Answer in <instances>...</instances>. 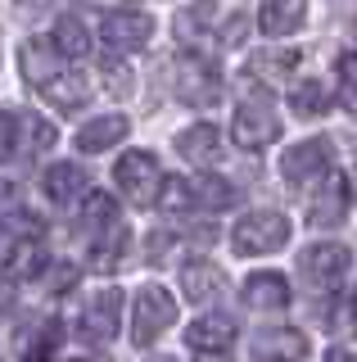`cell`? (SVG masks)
<instances>
[{"label":"cell","instance_id":"1","mask_svg":"<svg viewBox=\"0 0 357 362\" xmlns=\"http://www.w3.org/2000/svg\"><path fill=\"white\" fill-rule=\"evenodd\" d=\"M289 245V222L285 213L276 209H253L244 213L236 222V231H231V249H236L240 258H262V254H276V249Z\"/></svg>","mask_w":357,"mask_h":362},{"label":"cell","instance_id":"2","mask_svg":"<svg viewBox=\"0 0 357 362\" xmlns=\"http://www.w3.org/2000/svg\"><path fill=\"white\" fill-rule=\"evenodd\" d=\"M172 95L190 109H208L222 100V73L217 64H208L204 54H181L172 64Z\"/></svg>","mask_w":357,"mask_h":362},{"label":"cell","instance_id":"3","mask_svg":"<svg viewBox=\"0 0 357 362\" xmlns=\"http://www.w3.org/2000/svg\"><path fill=\"white\" fill-rule=\"evenodd\" d=\"M114 181L136 209H150V204H159V195H163V168H159V158L150 150L122 154L118 168H114Z\"/></svg>","mask_w":357,"mask_h":362},{"label":"cell","instance_id":"4","mask_svg":"<svg viewBox=\"0 0 357 362\" xmlns=\"http://www.w3.org/2000/svg\"><path fill=\"white\" fill-rule=\"evenodd\" d=\"M231 136H236V145L244 150H262V145H272L276 136H281V118H276V105L262 95V90H253V95H244L236 105V122H231Z\"/></svg>","mask_w":357,"mask_h":362},{"label":"cell","instance_id":"5","mask_svg":"<svg viewBox=\"0 0 357 362\" xmlns=\"http://www.w3.org/2000/svg\"><path fill=\"white\" fill-rule=\"evenodd\" d=\"M176 322V299L163 286H140L136 303H131V344H154L167 326Z\"/></svg>","mask_w":357,"mask_h":362},{"label":"cell","instance_id":"6","mask_svg":"<svg viewBox=\"0 0 357 362\" xmlns=\"http://www.w3.org/2000/svg\"><path fill=\"white\" fill-rule=\"evenodd\" d=\"M298 263H303V276H308V286L312 290H326V294H334L344 286V281H349V249L344 245H334V240H321V245H312L303 258H298Z\"/></svg>","mask_w":357,"mask_h":362},{"label":"cell","instance_id":"7","mask_svg":"<svg viewBox=\"0 0 357 362\" xmlns=\"http://www.w3.org/2000/svg\"><path fill=\"white\" fill-rule=\"evenodd\" d=\"M18 73H23V82L28 86H50L54 77L63 73V54H59V45L46 41V37H28L23 45H18Z\"/></svg>","mask_w":357,"mask_h":362},{"label":"cell","instance_id":"8","mask_svg":"<svg viewBox=\"0 0 357 362\" xmlns=\"http://www.w3.org/2000/svg\"><path fill=\"white\" fill-rule=\"evenodd\" d=\"M326 163H330V141L312 136V141H298L281 154V177L289 186H308L317 173H326Z\"/></svg>","mask_w":357,"mask_h":362},{"label":"cell","instance_id":"9","mask_svg":"<svg viewBox=\"0 0 357 362\" xmlns=\"http://www.w3.org/2000/svg\"><path fill=\"white\" fill-rule=\"evenodd\" d=\"M122 326V290H99L82 313V335L91 344H109Z\"/></svg>","mask_w":357,"mask_h":362},{"label":"cell","instance_id":"10","mask_svg":"<svg viewBox=\"0 0 357 362\" xmlns=\"http://www.w3.org/2000/svg\"><path fill=\"white\" fill-rule=\"evenodd\" d=\"M344 213H349V177L330 173L308 199V222L312 226H334V222H344Z\"/></svg>","mask_w":357,"mask_h":362},{"label":"cell","instance_id":"11","mask_svg":"<svg viewBox=\"0 0 357 362\" xmlns=\"http://www.w3.org/2000/svg\"><path fill=\"white\" fill-rule=\"evenodd\" d=\"M104 41L114 45V50H140V45H150L154 37V18L140 14V9H118V14L104 18Z\"/></svg>","mask_w":357,"mask_h":362},{"label":"cell","instance_id":"12","mask_svg":"<svg viewBox=\"0 0 357 362\" xmlns=\"http://www.w3.org/2000/svg\"><path fill=\"white\" fill-rule=\"evenodd\" d=\"M181 290L195 303H217V299H226V272L217 263H208V258H195L181 272Z\"/></svg>","mask_w":357,"mask_h":362},{"label":"cell","instance_id":"13","mask_svg":"<svg viewBox=\"0 0 357 362\" xmlns=\"http://www.w3.org/2000/svg\"><path fill=\"white\" fill-rule=\"evenodd\" d=\"M244 303H249L253 313H281L289 308V281L281 272H253L249 281H244Z\"/></svg>","mask_w":357,"mask_h":362},{"label":"cell","instance_id":"14","mask_svg":"<svg viewBox=\"0 0 357 362\" xmlns=\"http://www.w3.org/2000/svg\"><path fill=\"white\" fill-rule=\"evenodd\" d=\"M127 132H131V122L122 118V113H104V118H91L82 132H77V150L82 154H104V150H114V145L127 141Z\"/></svg>","mask_w":357,"mask_h":362},{"label":"cell","instance_id":"15","mask_svg":"<svg viewBox=\"0 0 357 362\" xmlns=\"http://www.w3.org/2000/svg\"><path fill=\"white\" fill-rule=\"evenodd\" d=\"M231 335H236V322L222 317V313H208V317H199V322L186 326V344H190L195 354H226Z\"/></svg>","mask_w":357,"mask_h":362},{"label":"cell","instance_id":"16","mask_svg":"<svg viewBox=\"0 0 357 362\" xmlns=\"http://www.w3.org/2000/svg\"><path fill=\"white\" fill-rule=\"evenodd\" d=\"M46 245H41V235H18L14 249L5 254V276L9 281H32L46 272Z\"/></svg>","mask_w":357,"mask_h":362},{"label":"cell","instance_id":"17","mask_svg":"<svg viewBox=\"0 0 357 362\" xmlns=\"http://www.w3.org/2000/svg\"><path fill=\"white\" fill-rule=\"evenodd\" d=\"M308 23V0H262L258 28L267 37H289Z\"/></svg>","mask_w":357,"mask_h":362},{"label":"cell","instance_id":"18","mask_svg":"<svg viewBox=\"0 0 357 362\" xmlns=\"http://www.w3.org/2000/svg\"><path fill=\"white\" fill-rule=\"evenodd\" d=\"M253 354H258L262 362H298V358H308V335L303 331H267L253 339Z\"/></svg>","mask_w":357,"mask_h":362},{"label":"cell","instance_id":"19","mask_svg":"<svg viewBox=\"0 0 357 362\" xmlns=\"http://www.w3.org/2000/svg\"><path fill=\"white\" fill-rule=\"evenodd\" d=\"M213 28H217V5H213V0H199V5L181 9V14L172 18V32H176L181 45H204V37Z\"/></svg>","mask_w":357,"mask_h":362},{"label":"cell","instance_id":"20","mask_svg":"<svg viewBox=\"0 0 357 362\" xmlns=\"http://www.w3.org/2000/svg\"><path fill=\"white\" fill-rule=\"evenodd\" d=\"M59 344H63V326L54 322V317H41L28 335H18V354H23V362H50Z\"/></svg>","mask_w":357,"mask_h":362},{"label":"cell","instance_id":"21","mask_svg":"<svg viewBox=\"0 0 357 362\" xmlns=\"http://www.w3.org/2000/svg\"><path fill=\"white\" fill-rule=\"evenodd\" d=\"M217 145H222V136H217L213 122H195V127H186L181 136H176V154L190 158V163H213Z\"/></svg>","mask_w":357,"mask_h":362},{"label":"cell","instance_id":"22","mask_svg":"<svg viewBox=\"0 0 357 362\" xmlns=\"http://www.w3.org/2000/svg\"><path fill=\"white\" fill-rule=\"evenodd\" d=\"M330 105H334V90H330V82H321V77L294 82V90H289V109H294L298 118H321Z\"/></svg>","mask_w":357,"mask_h":362},{"label":"cell","instance_id":"23","mask_svg":"<svg viewBox=\"0 0 357 362\" xmlns=\"http://www.w3.org/2000/svg\"><path fill=\"white\" fill-rule=\"evenodd\" d=\"M41 95H46L54 109H82L86 100H91V77L86 73H59L50 86H41Z\"/></svg>","mask_w":357,"mask_h":362},{"label":"cell","instance_id":"24","mask_svg":"<svg viewBox=\"0 0 357 362\" xmlns=\"http://www.w3.org/2000/svg\"><path fill=\"white\" fill-rule=\"evenodd\" d=\"M298 64V50L294 45H276V50H258L249 59V77L253 82H281L285 73H294Z\"/></svg>","mask_w":357,"mask_h":362},{"label":"cell","instance_id":"25","mask_svg":"<svg viewBox=\"0 0 357 362\" xmlns=\"http://www.w3.org/2000/svg\"><path fill=\"white\" fill-rule=\"evenodd\" d=\"M122 258H127V226H104V231L95 235V245H91V263L95 272H114Z\"/></svg>","mask_w":357,"mask_h":362},{"label":"cell","instance_id":"26","mask_svg":"<svg viewBox=\"0 0 357 362\" xmlns=\"http://www.w3.org/2000/svg\"><path fill=\"white\" fill-rule=\"evenodd\" d=\"M82 190H86V173L77 163H54L50 173H46V195L54 204H73Z\"/></svg>","mask_w":357,"mask_h":362},{"label":"cell","instance_id":"27","mask_svg":"<svg viewBox=\"0 0 357 362\" xmlns=\"http://www.w3.org/2000/svg\"><path fill=\"white\" fill-rule=\"evenodd\" d=\"M54 45H59V54H68V59H82L86 50H91V32H86V23L77 14H63L59 23H54Z\"/></svg>","mask_w":357,"mask_h":362},{"label":"cell","instance_id":"28","mask_svg":"<svg viewBox=\"0 0 357 362\" xmlns=\"http://www.w3.org/2000/svg\"><path fill=\"white\" fill-rule=\"evenodd\" d=\"M190 190H195V204H204V209H231V204H236V186L213 177V173L190 181Z\"/></svg>","mask_w":357,"mask_h":362},{"label":"cell","instance_id":"29","mask_svg":"<svg viewBox=\"0 0 357 362\" xmlns=\"http://www.w3.org/2000/svg\"><path fill=\"white\" fill-rule=\"evenodd\" d=\"M114 213H118L114 195H109V190H91V195H86V209H82V226H91L99 235L104 226H114Z\"/></svg>","mask_w":357,"mask_h":362},{"label":"cell","instance_id":"30","mask_svg":"<svg viewBox=\"0 0 357 362\" xmlns=\"http://www.w3.org/2000/svg\"><path fill=\"white\" fill-rule=\"evenodd\" d=\"M18 132H28V145H23V154H46L50 145L59 141V132H54L46 118H37V113H23V118H18Z\"/></svg>","mask_w":357,"mask_h":362},{"label":"cell","instance_id":"31","mask_svg":"<svg viewBox=\"0 0 357 362\" xmlns=\"http://www.w3.org/2000/svg\"><path fill=\"white\" fill-rule=\"evenodd\" d=\"M163 209H172V213H186L195 204V190H190V181L186 177H163Z\"/></svg>","mask_w":357,"mask_h":362},{"label":"cell","instance_id":"32","mask_svg":"<svg viewBox=\"0 0 357 362\" xmlns=\"http://www.w3.org/2000/svg\"><path fill=\"white\" fill-rule=\"evenodd\" d=\"M104 82H109V95H131V90H136L131 68L118 64V59H104Z\"/></svg>","mask_w":357,"mask_h":362},{"label":"cell","instance_id":"33","mask_svg":"<svg viewBox=\"0 0 357 362\" xmlns=\"http://www.w3.org/2000/svg\"><path fill=\"white\" fill-rule=\"evenodd\" d=\"M14 150H18V118L0 109V158H9Z\"/></svg>","mask_w":357,"mask_h":362},{"label":"cell","instance_id":"34","mask_svg":"<svg viewBox=\"0 0 357 362\" xmlns=\"http://www.w3.org/2000/svg\"><path fill=\"white\" fill-rule=\"evenodd\" d=\"M244 37H249V18H244V14H231L226 28H222V45H244Z\"/></svg>","mask_w":357,"mask_h":362},{"label":"cell","instance_id":"35","mask_svg":"<svg viewBox=\"0 0 357 362\" xmlns=\"http://www.w3.org/2000/svg\"><path fill=\"white\" fill-rule=\"evenodd\" d=\"M23 222H32V218H14V222L0 218V263H5V254H9V249H14V240H18L14 226H23Z\"/></svg>","mask_w":357,"mask_h":362},{"label":"cell","instance_id":"36","mask_svg":"<svg viewBox=\"0 0 357 362\" xmlns=\"http://www.w3.org/2000/svg\"><path fill=\"white\" fill-rule=\"evenodd\" d=\"M73 281H77V267H68V263H63V267H54V272H50V290H54V294H59V290H68V286H73Z\"/></svg>","mask_w":357,"mask_h":362},{"label":"cell","instance_id":"37","mask_svg":"<svg viewBox=\"0 0 357 362\" xmlns=\"http://www.w3.org/2000/svg\"><path fill=\"white\" fill-rule=\"evenodd\" d=\"M339 77L349 86H357V50H349V54H339Z\"/></svg>","mask_w":357,"mask_h":362},{"label":"cell","instance_id":"38","mask_svg":"<svg viewBox=\"0 0 357 362\" xmlns=\"http://www.w3.org/2000/svg\"><path fill=\"white\" fill-rule=\"evenodd\" d=\"M163 245H172V235H163V231H159V235H154V240H150V263H154V258L163 254Z\"/></svg>","mask_w":357,"mask_h":362},{"label":"cell","instance_id":"39","mask_svg":"<svg viewBox=\"0 0 357 362\" xmlns=\"http://www.w3.org/2000/svg\"><path fill=\"white\" fill-rule=\"evenodd\" d=\"M321 362H357V358L349 354V349H330V354H326V358H321Z\"/></svg>","mask_w":357,"mask_h":362},{"label":"cell","instance_id":"40","mask_svg":"<svg viewBox=\"0 0 357 362\" xmlns=\"http://www.w3.org/2000/svg\"><path fill=\"white\" fill-rule=\"evenodd\" d=\"M9 199H14V181L0 177V204H9Z\"/></svg>","mask_w":357,"mask_h":362},{"label":"cell","instance_id":"41","mask_svg":"<svg viewBox=\"0 0 357 362\" xmlns=\"http://www.w3.org/2000/svg\"><path fill=\"white\" fill-rule=\"evenodd\" d=\"M195 362H231V358H226V354H199Z\"/></svg>","mask_w":357,"mask_h":362},{"label":"cell","instance_id":"42","mask_svg":"<svg viewBox=\"0 0 357 362\" xmlns=\"http://www.w3.org/2000/svg\"><path fill=\"white\" fill-rule=\"evenodd\" d=\"M5 308H9V290L0 286V313H5Z\"/></svg>","mask_w":357,"mask_h":362},{"label":"cell","instance_id":"43","mask_svg":"<svg viewBox=\"0 0 357 362\" xmlns=\"http://www.w3.org/2000/svg\"><path fill=\"white\" fill-rule=\"evenodd\" d=\"M73 362H86V358H73Z\"/></svg>","mask_w":357,"mask_h":362}]
</instances>
